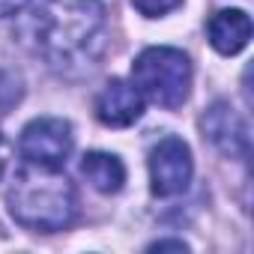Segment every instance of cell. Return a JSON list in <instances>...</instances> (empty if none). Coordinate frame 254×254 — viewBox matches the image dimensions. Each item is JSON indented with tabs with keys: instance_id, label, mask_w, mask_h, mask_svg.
Returning <instances> with one entry per match:
<instances>
[{
	"instance_id": "2",
	"label": "cell",
	"mask_w": 254,
	"mask_h": 254,
	"mask_svg": "<svg viewBox=\"0 0 254 254\" xmlns=\"http://www.w3.org/2000/svg\"><path fill=\"white\" fill-rule=\"evenodd\" d=\"M6 203L12 218L27 230L54 233L69 227L75 218L72 183L60 174V168H45L33 162H24V168L15 171Z\"/></svg>"
},
{
	"instance_id": "12",
	"label": "cell",
	"mask_w": 254,
	"mask_h": 254,
	"mask_svg": "<svg viewBox=\"0 0 254 254\" xmlns=\"http://www.w3.org/2000/svg\"><path fill=\"white\" fill-rule=\"evenodd\" d=\"M150 248H153V251H162V248H177V251H186V242H183V239H159V242H153Z\"/></svg>"
},
{
	"instance_id": "9",
	"label": "cell",
	"mask_w": 254,
	"mask_h": 254,
	"mask_svg": "<svg viewBox=\"0 0 254 254\" xmlns=\"http://www.w3.org/2000/svg\"><path fill=\"white\" fill-rule=\"evenodd\" d=\"M81 174L102 194H117L126 183V168L111 153H87L81 159Z\"/></svg>"
},
{
	"instance_id": "6",
	"label": "cell",
	"mask_w": 254,
	"mask_h": 254,
	"mask_svg": "<svg viewBox=\"0 0 254 254\" xmlns=\"http://www.w3.org/2000/svg\"><path fill=\"white\" fill-rule=\"evenodd\" d=\"M141 114H144V96L129 81L114 78L96 96V117L99 123L111 126V129H126L135 120H141Z\"/></svg>"
},
{
	"instance_id": "4",
	"label": "cell",
	"mask_w": 254,
	"mask_h": 254,
	"mask_svg": "<svg viewBox=\"0 0 254 254\" xmlns=\"http://www.w3.org/2000/svg\"><path fill=\"white\" fill-rule=\"evenodd\" d=\"M18 150L24 162L45 165V168H63V162L72 153V126L60 117H39L24 126Z\"/></svg>"
},
{
	"instance_id": "8",
	"label": "cell",
	"mask_w": 254,
	"mask_h": 254,
	"mask_svg": "<svg viewBox=\"0 0 254 254\" xmlns=\"http://www.w3.org/2000/svg\"><path fill=\"white\" fill-rule=\"evenodd\" d=\"M206 36L218 54H239L251 39V18L242 9H221L206 21Z\"/></svg>"
},
{
	"instance_id": "7",
	"label": "cell",
	"mask_w": 254,
	"mask_h": 254,
	"mask_svg": "<svg viewBox=\"0 0 254 254\" xmlns=\"http://www.w3.org/2000/svg\"><path fill=\"white\" fill-rule=\"evenodd\" d=\"M203 135L224 153V156H245L248 153V129L245 123L233 114V108L227 102H215L203 120Z\"/></svg>"
},
{
	"instance_id": "13",
	"label": "cell",
	"mask_w": 254,
	"mask_h": 254,
	"mask_svg": "<svg viewBox=\"0 0 254 254\" xmlns=\"http://www.w3.org/2000/svg\"><path fill=\"white\" fill-rule=\"evenodd\" d=\"M6 159H9V144H6L3 135H0V177H3V171H6Z\"/></svg>"
},
{
	"instance_id": "10",
	"label": "cell",
	"mask_w": 254,
	"mask_h": 254,
	"mask_svg": "<svg viewBox=\"0 0 254 254\" xmlns=\"http://www.w3.org/2000/svg\"><path fill=\"white\" fill-rule=\"evenodd\" d=\"M135 9L147 18H159V15H168L171 9H177L183 0H132Z\"/></svg>"
},
{
	"instance_id": "5",
	"label": "cell",
	"mask_w": 254,
	"mask_h": 254,
	"mask_svg": "<svg viewBox=\"0 0 254 254\" xmlns=\"http://www.w3.org/2000/svg\"><path fill=\"white\" fill-rule=\"evenodd\" d=\"M191 150L183 138H162L150 153V180L159 197L183 194L191 183Z\"/></svg>"
},
{
	"instance_id": "1",
	"label": "cell",
	"mask_w": 254,
	"mask_h": 254,
	"mask_svg": "<svg viewBox=\"0 0 254 254\" xmlns=\"http://www.w3.org/2000/svg\"><path fill=\"white\" fill-rule=\"evenodd\" d=\"M21 12L24 39L51 69H90L102 54L105 6L99 0H30Z\"/></svg>"
},
{
	"instance_id": "3",
	"label": "cell",
	"mask_w": 254,
	"mask_h": 254,
	"mask_svg": "<svg viewBox=\"0 0 254 254\" xmlns=\"http://www.w3.org/2000/svg\"><path fill=\"white\" fill-rule=\"evenodd\" d=\"M132 84L159 108H180L191 90V63L180 48H147L132 63Z\"/></svg>"
},
{
	"instance_id": "11",
	"label": "cell",
	"mask_w": 254,
	"mask_h": 254,
	"mask_svg": "<svg viewBox=\"0 0 254 254\" xmlns=\"http://www.w3.org/2000/svg\"><path fill=\"white\" fill-rule=\"evenodd\" d=\"M27 3H30V0H0V18H3V15H15V12H21Z\"/></svg>"
}]
</instances>
